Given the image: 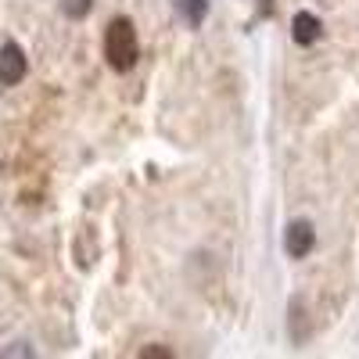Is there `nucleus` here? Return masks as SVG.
<instances>
[{"instance_id": "nucleus-1", "label": "nucleus", "mask_w": 359, "mask_h": 359, "mask_svg": "<svg viewBox=\"0 0 359 359\" xmlns=\"http://www.w3.org/2000/svg\"><path fill=\"white\" fill-rule=\"evenodd\" d=\"M104 62L115 72H130L137 65V29L130 18H111L104 29Z\"/></svg>"}, {"instance_id": "nucleus-2", "label": "nucleus", "mask_w": 359, "mask_h": 359, "mask_svg": "<svg viewBox=\"0 0 359 359\" xmlns=\"http://www.w3.org/2000/svg\"><path fill=\"white\" fill-rule=\"evenodd\" d=\"M313 245H316V230H313V223H291L287 226V233H284V248H287V255L291 259H306L309 252H313Z\"/></svg>"}, {"instance_id": "nucleus-3", "label": "nucleus", "mask_w": 359, "mask_h": 359, "mask_svg": "<svg viewBox=\"0 0 359 359\" xmlns=\"http://www.w3.org/2000/svg\"><path fill=\"white\" fill-rule=\"evenodd\" d=\"M22 79H25V54L18 43H4L0 47V83L15 86Z\"/></svg>"}, {"instance_id": "nucleus-4", "label": "nucleus", "mask_w": 359, "mask_h": 359, "mask_svg": "<svg viewBox=\"0 0 359 359\" xmlns=\"http://www.w3.org/2000/svg\"><path fill=\"white\" fill-rule=\"evenodd\" d=\"M291 36H294L298 47H313L323 36V22L316 15H309V11H298L294 22H291Z\"/></svg>"}, {"instance_id": "nucleus-5", "label": "nucleus", "mask_w": 359, "mask_h": 359, "mask_svg": "<svg viewBox=\"0 0 359 359\" xmlns=\"http://www.w3.org/2000/svg\"><path fill=\"white\" fill-rule=\"evenodd\" d=\"M205 11H208V0H180V15H184L191 25H201Z\"/></svg>"}, {"instance_id": "nucleus-6", "label": "nucleus", "mask_w": 359, "mask_h": 359, "mask_svg": "<svg viewBox=\"0 0 359 359\" xmlns=\"http://www.w3.org/2000/svg\"><path fill=\"white\" fill-rule=\"evenodd\" d=\"M90 8H94V0H62V11L69 18H83V15H90Z\"/></svg>"}, {"instance_id": "nucleus-7", "label": "nucleus", "mask_w": 359, "mask_h": 359, "mask_svg": "<svg viewBox=\"0 0 359 359\" xmlns=\"http://www.w3.org/2000/svg\"><path fill=\"white\" fill-rule=\"evenodd\" d=\"M137 355H162V359H169L172 352H169V348H162V345H151V348H140Z\"/></svg>"}]
</instances>
